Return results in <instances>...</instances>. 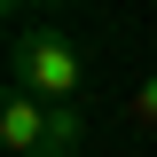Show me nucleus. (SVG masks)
Wrapping results in <instances>:
<instances>
[{
	"label": "nucleus",
	"instance_id": "1",
	"mask_svg": "<svg viewBox=\"0 0 157 157\" xmlns=\"http://www.w3.org/2000/svg\"><path fill=\"white\" fill-rule=\"evenodd\" d=\"M8 86L32 102H78V86H86V55H78L71 32H24L16 47H8Z\"/></svg>",
	"mask_w": 157,
	"mask_h": 157
},
{
	"label": "nucleus",
	"instance_id": "2",
	"mask_svg": "<svg viewBox=\"0 0 157 157\" xmlns=\"http://www.w3.org/2000/svg\"><path fill=\"white\" fill-rule=\"evenodd\" d=\"M39 141H47V102L8 86V102H0V149L8 157H39Z\"/></svg>",
	"mask_w": 157,
	"mask_h": 157
},
{
	"label": "nucleus",
	"instance_id": "3",
	"mask_svg": "<svg viewBox=\"0 0 157 157\" xmlns=\"http://www.w3.org/2000/svg\"><path fill=\"white\" fill-rule=\"evenodd\" d=\"M86 149V110L78 102H47V141H39V157H78Z\"/></svg>",
	"mask_w": 157,
	"mask_h": 157
},
{
	"label": "nucleus",
	"instance_id": "4",
	"mask_svg": "<svg viewBox=\"0 0 157 157\" xmlns=\"http://www.w3.org/2000/svg\"><path fill=\"white\" fill-rule=\"evenodd\" d=\"M126 126H134V134H157V78H141V86H134V102H126Z\"/></svg>",
	"mask_w": 157,
	"mask_h": 157
},
{
	"label": "nucleus",
	"instance_id": "5",
	"mask_svg": "<svg viewBox=\"0 0 157 157\" xmlns=\"http://www.w3.org/2000/svg\"><path fill=\"white\" fill-rule=\"evenodd\" d=\"M8 8H16V16H24V8H63V0H8Z\"/></svg>",
	"mask_w": 157,
	"mask_h": 157
}]
</instances>
